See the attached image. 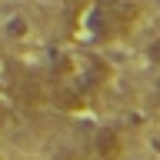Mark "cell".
Returning <instances> with one entry per match:
<instances>
[{"mask_svg": "<svg viewBox=\"0 0 160 160\" xmlns=\"http://www.w3.org/2000/svg\"><path fill=\"white\" fill-rule=\"evenodd\" d=\"M110 77L107 63L93 53H63L53 63V97L60 107L77 110L87 97L97 93V87Z\"/></svg>", "mask_w": 160, "mask_h": 160, "instance_id": "obj_1", "label": "cell"}, {"mask_svg": "<svg viewBox=\"0 0 160 160\" xmlns=\"http://www.w3.org/2000/svg\"><path fill=\"white\" fill-rule=\"evenodd\" d=\"M140 17L137 0H90L87 13L80 20V37L87 40H113L120 33H127L133 27V20Z\"/></svg>", "mask_w": 160, "mask_h": 160, "instance_id": "obj_2", "label": "cell"}, {"mask_svg": "<svg viewBox=\"0 0 160 160\" xmlns=\"http://www.w3.org/2000/svg\"><path fill=\"white\" fill-rule=\"evenodd\" d=\"M3 37L7 40H27L30 37V20L23 13H10L3 20Z\"/></svg>", "mask_w": 160, "mask_h": 160, "instance_id": "obj_3", "label": "cell"}, {"mask_svg": "<svg viewBox=\"0 0 160 160\" xmlns=\"http://www.w3.org/2000/svg\"><path fill=\"white\" fill-rule=\"evenodd\" d=\"M100 150H97V157L100 160H113L117 157V150H120V143H117V133L113 130H100Z\"/></svg>", "mask_w": 160, "mask_h": 160, "instance_id": "obj_4", "label": "cell"}, {"mask_svg": "<svg viewBox=\"0 0 160 160\" xmlns=\"http://www.w3.org/2000/svg\"><path fill=\"white\" fill-rule=\"evenodd\" d=\"M150 60H157V63H160V37L150 43Z\"/></svg>", "mask_w": 160, "mask_h": 160, "instance_id": "obj_5", "label": "cell"}, {"mask_svg": "<svg viewBox=\"0 0 160 160\" xmlns=\"http://www.w3.org/2000/svg\"><path fill=\"white\" fill-rule=\"evenodd\" d=\"M7 117H10V110H7V103H0V130H3V123H7Z\"/></svg>", "mask_w": 160, "mask_h": 160, "instance_id": "obj_6", "label": "cell"}]
</instances>
